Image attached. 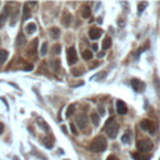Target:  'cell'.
<instances>
[{
	"instance_id": "6da1fadb",
	"label": "cell",
	"mask_w": 160,
	"mask_h": 160,
	"mask_svg": "<svg viewBox=\"0 0 160 160\" xmlns=\"http://www.w3.org/2000/svg\"><path fill=\"white\" fill-rule=\"evenodd\" d=\"M118 129H119V125L115 121L114 118H109L105 123V126H104V130L105 133L108 134L109 138H115L116 134H118Z\"/></svg>"
},
{
	"instance_id": "7a4b0ae2",
	"label": "cell",
	"mask_w": 160,
	"mask_h": 160,
	"mask_svg": "<svg viewBox=\"0 0 160 160\" xmlns=\"http://www.w3.org/2000/svg\"><path fill=\"white\" fill-rule=\"evenodd\" d=\"M106 146H108V143H106V140H105V138L98 136L91 141L90 150L94 151V153H102V151H104L105 149H106Z\"/></svg>"
},
{
	"instance_id": "3957f363",
	"label": "cell",
	"mask_w": 160,
	"mask_h": 160,
	"mask_svg": "<svg viewBox=\"0 0 160 160\" xmlns=\"http://www.w3.org/2000/svg\"><path fill=\"white\" fill-rule=\"evenodd\" d=\"M136 148L139 150V153H146V151L151 150L153 148V143L149 139H140L138 143H136Z\"/></svg>"
},
{
	"instance_id": "277c9868",
	"label": "cell",
	"mask_w": 160,
	"mask_h": 160,
	"mask_svg": "<svg viewBox=\"0 0 160 160\" xmlns=\"http://www.w3.org/2000/svg\"><path fill=\"white\" fill-rule=\"evenodd\" d=\"M140 128L144 130V131H148L149 134H155V124L151 120H143L140 123Z\"/></svg>"
},
{
	"instance_id": "5b68a950",
	"label": "cell",
	"mask_w": 160,
	"mask_h": 160,
	"mask_svg": "<svg viewBox=\"0 0 160 160\" xmlns=\"http://www.w3.org/2000/svg\"><path fill=\"white\" fill-rule=\"evenodd\" d=\"M66 59H68V64H70V65H73L78 61L77 49H75L74 46H71V48L68 49V51H66Z\"/></svg>"
},
{
	"instance_id": "8992f818",
	"label": "cell",
	"mask_w": 160,
	"mask_h": 160,
	"mask_svg": "<svg viewBox=\"0 0 160 160\" xmlns=\"http://www.w3.org/2000/svg\"><path fill=\"white\" fill-rule=\"evenodd\" d=\"M131 86L134 88V90L138 91V93H141L143 90L145 89V83L141 81L139 79H133L131 80Z\"/></svg>"
},
{
	"instance_id": "52a82bcc",
	"label": "cell",
	"mask_w": 160,
	"mask_h": 160,
	"mask_svg": "<svg viewBox=\"0 0 160 160\" xmlns=\"http://www.w3.org/2000/svg\"><path fill=\"white\" fill-rule=\"evenodd\" d=\"M9 14H10V8H9V5H6V6L3 9L1 14H0V28H1L3 25L5 24V22L8 20V18H9Z\"/></svg>"
},
{
	"instance_id": "ba28073f",
	"label": "cell",
	"mask_w": 160,
	"mask_h": 160,
	"mask_svg": "<svg viewBox=\"0 0 160 160\" xmlns=\"http://www.w3.org/2000/svg\"><path fill=\"white\" fill-rule=\"evenodd\" d=\"M103 35V30L100 28H91L89 30V38L91 40H96Z\"/></svg>"
},
{
	"instance_id": "9c48e42d",
	"label": "cell",
	"mask_w": 160,
	"mask_h": 160,
	"mask_svg": "<svg viewBox=\"0 0 160 160\" xmlns=\"http://www.w3.org/2000/svg\"><path fill=\"white\" fill-rule=\"evenodd\" d=\"M77 124L80 129H85L86 128V125H88V118L85 114H80L78 115L77 118Z\"/></svg>"
},
{
	"instance_id": "30bf717a",
	"label": "cell",
	"mask_w": 160,
	"mask_h": 160,
	"mask_svg": "<svg viewBox=\"0 0 160 160\" xmlns=\"http://www.w3.org/2000/svg\"><path fill=\"white\" fill-rule=\"evenodd\" d=\"M116 110L119 113L120 115H124L126 114V111H128V108H126V105L124 102H121V100H118L116 102Z\"/></svg>"
},
{
	"instance_id": "8fae6325",
	"label": "cell",
	"mask_w": 160,
	"mask_h": 160,
	"mask_svg": "<svg viewBox=\"0 0 160 160\" xmlns=\"http://www.w3.org/2000/svg\"><path fill=\"white\" fill-rule=\"evenodd\" d=\"M25 35L23 34V33H20V34L18 35V38H16V46L18 48H22L23 45H25Z\"/></svg>"
},
{
	"instance_id": "7c38bea8",
	"label": "cell",
	"mask_w": 160,
	"mask_h": 160,
	"mask_svg": "<svg viewBox=\"0 0 160 160\" xmlns=\"http://www.w3.org/2000/svg\"><path fill=\"white\" fill-rule=\"evenodd\" d=\"M25 30H26L28 34H34L36 31V24L35 23H29L26 26H25Z\"/></svg>"
},
{
	"instance_id": "4fadbf2b",
	"label": "cell",
	"mask_w": 160,
	"mask_h": 160,
	"mask_svg": "<svg viewBox=\"0 0 160 160\" xmlns=\"http://www.w3.org/2000/svg\"><path fill=\"white\" fill-rule=\"evenodd\" d=\"M8 56H9V53H8V50H4V49L0 50V64H4V63L6 61Z\"/></svg>"
},
{
	"instance_id": "5bb4252c",
	"label": "cell",
	"mask_w": 160,
	"mask_h": 160,
	"mask_svg": "<svg viewBox=\"0 0 160 160\" xmlns=\"http://www.w3.org/2000/svg\"><path fill=\"white\" fill-rule=\"evenodd\" d=\"M70 20H71V15L69 14V13H65L64 15H63V20L61 23L65 25V26H69L70 25Z\"/></svg>"
},
{
	"instance_id": "9a60e30c",
	"label": "cell",
	"mask_w": 160,
	"mask_h": 160,
	"mask_svg": "<svg viewBox=\"0 0 160 160\" xmlns=\"http://www.w3.org/2000/svg\"><path fill=\"white\" fill-rule=\"evenodd\" d=\"M131 157L135 160H149L150 159V157H144L141 153H131Z\"/></svg>"
},
{
	"instance_id": "2e32d148",
	"label": "cell",
	"mask_w": 160,
	"mask_h": 160,
	"mask_svg": "<svg viewBox=\"0 0 160 160\" xmlns=\"http://www.w3.org/2000/svg\"><path fill=\"white\" fill-rule=\"evenodd\" d=\"M75 109H77V106H75V104H70L69 106H68V109H66V116L68 118H70L71 115L75 113Z\"/></svg>"
},
{
	"instance_id": "e0dca14e",
	"label": "cell",
	"mask_w": 160,
	"mask_h": 160,
	"mask_svg": "<svg viewBox=\"0 0 160 160\" xmlns=\"http://www.w3.org/2000/svg\"><path fill=\"white\" fill-rule=\"evenodd\" d=\"M111 46V39L109 36H106L104 39V41H103V49L104 50H106V49H109Z\"/></svg>"
},
{
	"instance_id": "ac0fdd59",
	"label": "cell",
	"mask_w": 160,
	"mask_h": 160,
	"mask_svg": "<svg viewBox=\"0 0 160 160\" xmlns=\"http://www.w3.org/2000/svg\"><path fill=\"white\" fill-rule=\"evenodd\" d=\"M50 35H51V38H59V35H60V29L51 28L50 29Z\"/></svg>"
},
{
	"instance_id": "d6986e66",
	"label": "cell",
	"mask_w": 160,
	"mask_h": 160,
	"mask_svg": "<svg viewBox=\"0 0 160 160\" xmlns=\"http://www.w3.org/2000/svg\"><path fill=\"white\" fill-rule=\"evenodd\" d=\"M91 14V10H90V8L89 6H84L83 8V11H81V15H83V18H89Z\"/></svg>"
},
{
	"instance_id": "ffe728a7",
	"label": "cell",
	"mask_w": 160,
	"mask_h": 160,
	"mask_svg": "<svg viewBox=\"0 0 160 160\" xmlns=\"http://www.w3.org/2000/svg\"><path fill=\"white\" fill-rule=\"evenodd\" d=\"M83 58H84V60H91V59H93V53L90 51V50H84V51H83Z\"/></svg>"
},
{
	"instance_id": "44dd1931",
	"label": "cell",
	"mask_w": 160,
	"mask_h": 160,
	"mask_svg": "<svg viewBox=\"0 0 160 160\" xmlns=\"http://www.w3.org/2000/svg\"><path fill=\"white\" fill-rule=\"evenodd\" d=\"M90 118H91L93 124H94L95 126H98L99 123H100V120H99V115H98V114H95V113H93V114L90 115Z\"/></svg>"
},
{
	"instance_id": "7402d4cb",
	"label": "cell",
	"mask_w": 160,
	"mask_h": 160,
	"mask_svg": "<svg viewBox=\"0 0 160 160\" xmlns=\"http://www.w3.org/2000/svg\"><path fill=\"white\" fill-rule=\"evenodd\" d=\"M51 66L54 70H58L59 68H60V61L58 60V59H55V60H51Z\"/></svg>"
},
{
	"instance_id": "603a6c76",
	"label": "cell",
	"mask_w": 160,
	"mask_h": 160,
	"mask_svg": "<svg viewBox=\"0 0 160 160\" xmlns=\"http://www.w3.org/2000/svg\"><path fill=\"white\" fill-rule=\"evenodd\" d=\"M146 5H148L146 3H139V4H138V11H139V13H143V10H144L145 8H146Z\"/></svg>"
},
{
	"instance_id": "cb8c5ba5",
	"label": "cell",
	"mask_w": 160,
	"mask_h": 160,
	"mask_svg": "<svg viewBox=\"0 0 160 160\" xmlns=\"http://www.w3.org/2000/svg\"><path fill=\"white\" fill-rule=\"evenodd\" d=\"M48 53V44L44 43L43 45H41V50H40V54L41 55H45V54Z\"/></svg>"
},
{
	"instance_id": "d4e9b609",
	"label": "cell",
	"mask_w": 160,
	"mask_h": 160,
	"mask_svg": "<svg viewBox=\"0 0 160 160\" xmlns=\"http://www.w3.org/2000/svg\"><path fill=\"white\" fill-rule=\"evenodd\" d=\"M84 73V71L81 69H74V70H71V74L74 75V77H80Z\"/></svg>"
},
{
	"instance_id": "484cf974",
	"label": "cell",
	"mask_w": 160,
	"mask_h": 160,
	"mask_svg": "<svg viewBox=\"0 0 160 160\" xmlns=\"http://www.w3.org/2000/svg\"><path fill=\"white\" fill-rule=\"evenodd\" d=\"M121 140H123L124 144H129L130 143V136H129V133L125 134V135H123V138H121Z\"/></svg>"
},
{
	"instance_id": "4316f807",
	"label": "cell",
	"mask_w": 160,
	"mask_h": 160,
	"mask_svg": "<svg viewBox=\"0 0 160 160\" xmlns=\"http://www.w3.org/2000/svg\"><path fill=\"white\" fill-rule=\"evenodd\" d=\"M60 50H61V45L56 44V45L53 46V51H54V54H59V53H60Z\"/></svg>"
},
{
	"instance_id": "83f0119b",
	"label": "cell",
	"mask_w": 160,
	"mask_h": 160,
	"mask_svg": "<svg viewBox=\"0 0 160 160\" xmlns=\"http://www.w3.org/2000/svg\"><path fill=\"white\" fill-rule=\"evenodd\" d=\"M30 16V10L28 9V6L24 5V19H28Z\"/></svg>"
},
{
	"instance_id": "f1b7e54d",
	"label": "cell",
	"mask_w": 160,
	"mask_h": 160,
	"mask_svg": "<svg viewBox=\"0 0 160 160\" xmlns=\"http://www.w3.org/2000/svg\"><path fill=\"white\" fill-rule=\"evenodd\" d=\"M33 68H34V66H33V64H28V65L24 68V70H25V71H30V70H33Z\"/></svg>"
},
{
	"instance_id": "f546056e",
	"label": "cell",
	"mask_w": 160,
	"mask_h": 160,
	"mask_svg": "<svg viewBox=\"0 0 160 160\" xmlns=\"http://www.w3.org/2000/svg\"><path fill=\"white\" fill-rule=\"evenodd\" d=\"M44 144H45L46 146H48V148H51V146H53L51 143H49V141H48V139H44Z\"/></svg>"
},
{
	"instance_id": "4dcf8cb0",
	"label": "cell",
	"mask_w": 160,
	"mask_h": 160,
	"mask_svg": "<svg viewBox=\"0 0 160 160\" xmlns=\"http://www.w3.org/2000/svg\"><path fill=\"white\" fill-rule=\"evenodd\" d=\"M36 1H33V3H26V4H25V6H35L36 5Z\"/></svg>"
},
{
	"instance_id": "1f68e13d",
	"label": "cell",
	"mask_w": 160,
	"mask_h": 160,
	"mask_svg": "<svg viewBox=\"0 0 160 160\" xmlns=\"http://www.w3.org/2000/svg\"><path fill=\"white\" fill-rule=\"evenodd\" d=\"M106 160H119V159H118V158L115 157V155H109Z\"/></svg>"
},
{
	"instance_id": "d6a6232c",
	"label": "cell",
	"mask_w": 160,
	"mask_h": 160,
	"mask_svg": "<svg viewBox=\"0 0 160 160\" xmlns=\"http://www.w3.org/2000/svg\"><path fill=\"white\" fill-rule=\"evenodd\" d=\"M70 128H71V131H73L74 134H77V130H75V125H74V124H71Z\"/></svg>"
},
{
	"instance_id": "836d02e7",
	"label": "cell",
	"mask_w": 160,
	"mask_h": 160,
	"mask_svg": "<svg viewBox=\"0 0 160 160\" xmlns=\"http://www.w3.org/2000/svg\"><path fill=\"white\" fill-rule=\"evenodd\" d=\"M3 131H4V124L0 123V134H3Z\"/></svg>"
},
{
	"instance_id": "e575fe53",
	"label": "cell",
	"mask_w": 160,
	"mask_h": 160,
	"mask_svg": "<svg viewBox=\"0 0 160 160\" xmlns=\"http://www.w3.org/2000/svg\"><path fill=\"white\" fill-rule=\"evenodd\" d=\"M93 50H95V51H96V50H98V45H96V44H93Z\"/></svg>"
},
{
	"instance_id": "d590c367",
	"label": "cell",
	"mask_w": 160,
	"mask_h": 160,
	"mask_svg": "<svg viewBox=\"0 0 160 160\" xmlns=\"http://www.w3.org/2000/svg\"><path fill=\"white\" fill-rule=\"evenodd\" d=\"M0 44H1V40H0Z\"/></svg>"
}]
</instances>
